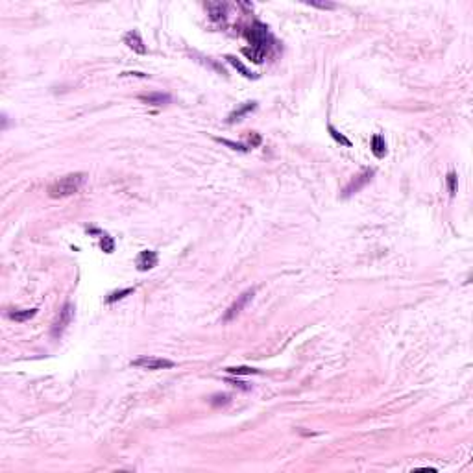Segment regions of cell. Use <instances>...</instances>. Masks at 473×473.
Returning <instances> with one entry per match:
<instances>
[{
  "label": "cell",
  "mask_w": 473,
  "mask_h": 473,
  "mask_svg": "<svg viewBox=\"0 0 473 473\" xmlns=\"http://www.w3.org/2000/svg\"><path fill=\"white\" fill-rule=\"evenodd\" d=\"M85 181H87V174L85 172L67 174V176L56 179L52 185L48 187V196L50 198H67V196H72L76 193H80V189L85 185Z\"/></svg>",
  "instance_id": "6da1fadb"
},
{
  "label": "cell",
  "mask_w": 473,
  "mask_h": 473,
  "mask_svg": "<svg viewBox=\"0 0 473 473\" xmlns=\"http://www.w3.org/2000/svg\"><path fill=\"white\" fill-rule=\"evenodd\" d=\"M246 39L250 41L251 48H257L261 52H268L270 45H272V35H270L266 24H263L259 20H255L250 28L246 30Z\"/></svg>",
  "instance_id": "7a4b0ae2"
},
{
  "label": "cell",
  "mask_w": 473,
  "mask_h": 473,
  "mask_svg": "<svg viewBox=\"0 0 473 473\" xmlns=\"http://www.w3.org/2000/svg\"><path fill=\"white\" fill-rule=\"evenodd\" d=\"M72 318H74V305H72L70 301H67L65 305H63V309L59 311V315L56 316L54 324H52V336H54V338H59L61 334L65 333L67 327L70 325Z\"/></svg>",
  "instance_id": "3957f363"
},
{
  "label": "cell",
  "mask_w": 473,
  "mask_h": 473,
  "mask_svg": "<svg viewBox=\"0 0 473 473\" xmlns=\"http://www.w3.org/2000/svg\"><path fill=\"white\" fill-rule=\"evenodd\" d=\"M253 296H255V288H248V290L242 292L241 296H237V299H235L231 305H229V309L226 311V315H224V318H222L224 322H231V320H235V318L244 311V307L253 299Z\"/></svg>",
  "instance_id": "277c9868"
},
{
  "label": "cell",
  "mask_w": 473,
  "mask_h": 473,
  "mask_svg": "<svg viewBox=\"0 0 473 473\" xmlns=\"http://www.w3.org/2000/svg\"><path fill=\"white\" fill-rule=\"evenodd\" d=\"M131 366L135 368H142V370H165V368H172L174 362L163 359V357H139L135 361H131Z\"/></svg>",
  "instance_id": "5b68a950"
},
{
  "label": "cell",
  "mask_w": 473,
  "mask_h": 473,
  "mask_svg": "<svg viewBox=\"0 0 473 473\" xmlns=\"http://www.w3.org/2000/svg\"><path fill=\"white\" fill-rule=\"evenodd\" d=\"M371 177H373V170H371V168H366V170H362L359 176H355L351 179V181L348 183V185L344 187L342 198H350V196H353L355 193H359L361 189H364V187L370 183Z\"/></svg>",
  "instance_id": "8992f818"
},
{
  "label": "cell",
  "mask_w": 473,
  "mask_h": 473,
  "mask_svg": "<svg viewBox=\"0 0 473 473\" xmlns=\"http://www.w3.org/2000/svg\"><path fill=\"white\" fill-rule=\"evenodd\" d=\"M156 264H158V253H156V251H152V250L140 251L139 257H137V270H139V272L152 270Z\"/></svg>",
  "instance_id": "52a82bcc"
},
{
  "label": "cell",
  "mask_w": 473,
  "mask_h": 473,
  "mask_svg": "<svg viewBox=\"0 0 473 473\" xmlns=\"http://www.w3.org/2000/svg\"><path fill=\"white\" fill-rule=\"evenodd\" d=\"M124 43H126L133 52H137V54H146V45H144V41H142L139 32H135V30L128 32V34L124 35Z\"/></svg>",
  "instance_id": "ba28073f"
},
{
  "label": "cell",
  "mask_w": 473,
  "mask_h": 473,
  "mask_svg": "<svg viewBox=\"0 0 473 473\" xmlns=\"http://www.w3.org/2000/svg\"><path fill=\"white\" fill-rule=\"evenodd\" d=\"M205 10L209 11V17L213 20H224L226 19V13H228V4L224 2H207L205 4Z\"/></svg>",
  "instance_id": "9c48e42d"
},
{
  "label": "cell",
  "mask_w": 473,
  "mask_h": 473,
  "mask_svg": "<svg viewBox=\"0 0 473 473\" xmlns=\"http://www.w3.org/2000/svg\"><path fill=\"white\" fill-rule=\"evenodd\" d=\"M140 100L144 104H150V105H165V104H168L172 98H170V94L167 93H150V94H140L139 96Z\"/></svg>",
  "instance_id": "30bf717a"
},
{
  "label": "cell",
  "mask_w": 473,
  "mask_h": 473,
  "mask_svg": "<svg viewBox=\"0 0 473 473\" xmlns=\"http://www.w3.org/2000/svg\"><path fill=\"white\" fill-rule=\"evenodd\" d=\"M371 152H373V156L377 159H383L385 156H386V142H385V139L381 137V135H373L371 137Z\"/></svg>",
  "instance_id": "8fae6325"
},
{
  "label": "cell",
  "mask_w": 473,
  "mask_h": 473,
  "mask_svg": "<svg viewBox=\"0 0 473 473\" xmlns=\"http://www.w3.org/2000/svg\"><path fill=\"white\" fill-rule=\"evenodd\" d=\"M255 107H257V104H255V102H246V104H242V105H241V107H239V109H235V111H233L231 115H229V119H228V122H229V124H233V122L241 121V119H242V117H244V115H246V113L253 111Z\"/></svg>",
  "instance_id": "7c38bea8"
},
{
  "label": "cell",
  "mask_w": 473,
  "mask_h": 473,
  "mask_svg": "<svg viewBox=\"0 0 473 473\" xmlns=\"http://www.w3.org/2000/svg\"><path fill=\"white\" fill-rule=\"evenodd\" d=\"M37 315V309H24V311H13L10 313V318L15 322H28L30 318Z\"/></svg>",
  "instance_id": "4fadbf2b"
},
{
  "label": "cell",
  "mask_w": 473,
  "mask_h": 473,
  "mask_svg": "<svg viewBox=\"0 0 473 473\" xmlns=\"http://www.w3.org/2000/svg\"><path fill=\"white\" fill-rule=\"evenodd\" d=\"M242 54L248 56V59H251L253 63H263V59L266 56V52H261L257 48H242Z\"/></svg>",
  "instance_id": "5bb4252c"
},
{
  "label": "cell",
  "mask_w": 473,
  "mask_h": 473,
  "mask_svg": "<svg viewBox=\"0 0 473 473\" xmlns=\"http://www.w3.org/2000/svg\"><path fill=\"white\" fill-rule=\"evenodd\" d=\"M226 59H228V61H229V63H231V65L235 67V69H237V70H239V72H241L242 76H246V78H253V80L257 78V74H253V72H251L250 69H246V67L242 65V63H241V61H239V59H237V57L228 56V57H226Z\"/></svg>",
  "instance_id": "9a60e30c"
},
{
  "label": "cell",
  "mask_w": 473,
  "mask_h": 473,
  "mask_svg": "<svg viewBox=\"0 0 473 473\" xmlns=\"http://www.w3.org/2000/svg\"><path fill=\"white\" fill-rule=\"evenodd\" d=\"M327 130H329V135H331V137H333V139L336 140V142H340V144H344V146H348V148L351 146V140L348 139V137H346L344 133H340V131L336 130V128H334L333 124H329V126H327Z\"/></svg>",
  "instance_id": "2e32d148"
},
{
  "label": "cell",
  "mask_w": 473,
  "mask_h": 473,
  "mask_svg": "<svg viewBox=\"0 0 473 473\" xmlns=\"http://www.w3.org/2000/svg\"><path fill=\"white\" fill-rule=\"evenodd\" d=\"M130 294H133V288H122V290H115V292H111L109 296L105 298V301L107 303H115V301H119V299H122V298L130 296Z\"/></svg>",
  "instance_id": "e0dca14e"
},
{
  "label": "cell",
  "mask_w": 473,
  "mask_h": 473,
  "mask_svg": "<svg viewBox=\"0 0 473 473\" xmlns=\"http://www.w3.org/2000/svg\"><path fill=\"white\" fill-rule=\"evenodd\" d=\"M228 373H231V375H251V373H259V371L248 368V366H239V368H228Z\"/></svg>",
  "instance_id": "ac0fdd59"
},
{
  "label": "cell",
  "mask_w": 473,
  "mask_h": 473,
  "mask_svg": "<svg viewBox=\"0 0 473 473\" xmlns=\"http://www.w3.org/2000/svg\"><path fill=\"white\" fill-rule=\"evenodd\" d=\"M100 246H102V250L105 253H113V250H115V241H113L109 235H104L102 241H100Z\"/></svg>",
  "instance_id": "d6986e66"
},
{
  "label": "cell",
  "mask_w": 473,
  "mask_h": 473,
  "mask_svg": "<svg viewBox=\"0 0 473 473\" xmlns=\"http://www.w3.org/2000/svg\"><path fill=\"white\" fill-rule=\"evenodd\" d=\"M313 8H318V10H334L336 8V4H333V2H309Z\"/></svg>",
  "instance_id": "ffe728a7"
},
{
  "label": "cell",
  "mask_w": 473,
  "mask_h": 473,
  "mask_svg": "<svg viewBox=\"0 0 473 473\" xmlns=\"http://www.w3.org/2000/svg\"><path fill=\"white\" fill-rule=\"evenodd\" d=\"M447 187H449V193L455 194V191H456V174L455 172L447 174Z\"/></svg>",
  "instance_id": "44dd1931"
},
{
  "label": "cell",
  "mask_w": 473,
  "mask_h": 473,
  "mask_svg": "<svg viewBox=\"0 0 473 473\" xmlns=\"http://www.w3.org/2000/svg\"><path fill=\"white\" fill-rule=\"evenodd\" d=\"M222 144H226V146H231L233 150H239V152H248L250 148H246V146H242V144H237V142H231V140L228 139H218Z\"/></svg>",
  "instance_id": "7402d4cb"
}]
</instances>
